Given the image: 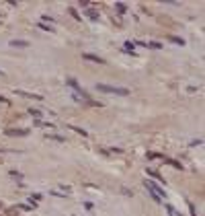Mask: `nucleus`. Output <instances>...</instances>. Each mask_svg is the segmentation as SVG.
I'll return each instance as SVG.
<instances>
[{
    "label": "nucleus",
    "instance_id": "1",
    "mask_svg": "<svg viewBox=\"0 0 205 216\" xmlns=\"http://www.w3.org/2000/svg\"><path fill=\"white\" fill-rule=\"evenodd\" d=\"M144 185L148 187V191H150V196L156 200V202H162V198H166V194H164V189L158 185V183H154V181H150V179H144Z\"/></svg>",
    "mask_w": 205,
    "mask_h": 216
},
{
    "label": "nucleus",
    "instance_id": "2",
    "mask_svg": "<svg viewBox=\"0 0 205 216\" xmlns=\"http://www.w3.org/2000/svg\"><path fill=\"white\" fill-rule=\"evenodd\" d=\"M96 88H99L101 93H111V95H129V91H127V88H123V86H111V85H96Z\"/></svg>",
    "mask_w": 205,
    "mask_h": 216
},
{
    "label": "nucleus",
    "instance_id": "3",
    "mask_svg": "<svg viewBox=\"0 0 205 216\" xmlns=\"http://www.w3.org/2000/svg\"><path fill=\"white\" fill-rule=\"evenodd\" d=\"M14 95H21V97H27V99H37V101H41V99H43L41 95H35V93H27V91H19V88L14 91Z\"/></svg>",
    "mask_w": 205,
    "mask_h": 216
},
{
    "label": "nucleus",
    "instance_id": "4",
    "mask_svg": "<svg viewBox=\"0 0 205 216\" xmlns=\"http://www.w3.org/2000/svg\"><path fill=\"white\" fill-rule=\"evenodd\" d=\"M8 45H10V47H29L31 43L27 41V39H10Z\"/></svg>",
    "mask_w": 205,
    "mask_h": 216
},
{
    "label": "nucleus",
    "instance_id": "5",
    "mask_svg": "<svg viewBox=\"0 0 205 216\" xmlns=\"http://www.w3.org/2000/svg\"><path fill=\"white\" fill-rule=\"evenodd\" d=\"M82 58L84 60H90V62H96V64H105V60L99 58V56H94V54H82Z\"/></svg>",
    "mask_w": 205,
    "mask_h": 216
},
{
    "label": "nucleus",
    "instance_id": "6",
    "mask_svg": "<svg viewBox=\"0 0 205 216\" xmlns=\"http://www.w3.org/2000/svg\"><path fill=\"white\" fill-rule=\"evenodd\" d=\"M4 134H6V136H27L29 130H6Z\"/></svg>",
    "mask_w": 205,
    "mask_h": 216
},
{
    "label": "nucleus",
    "instance_id": "7",
    "mask_svg": "<svg viewBox=\"0 0 205 216\" xmlns=\"http://www.w3.org/2000/svg\"><path fill=\"white\" fill-rule=\"evenodd\" d=\"M162 163H166V165H170V167H174V169H181V171H183V165H181L178 161H172V159H166V157H162Z\"/></svg>",
    "mask_w": 205,
    "mask_h": 216
},
{
    "label": "nucleus",
    "instance_id": "8",
    "mask_svg": "<svg viewBox=\"0 0 205 216\" xmlns=\"http://www.w3.org/2000/svg\"><path fill=\"white\" fill-rule=\"evenodd\" d=\"M86 17L92 19V21H96V19H99V10H94V8H86Z\"/></svg>",
    "mask_w": 205,
    "mask_h": 216
},
{
    "label": "nucleus",
    "instance_id": "9",
    "mask_svg": "<svg viewBox=\"0 0 205 216\" xmlns=\"http://www.w3.org/2000/svg\"><path fill=\"white\" fill-rule=\"evenodd\" d=\"M146 173H148L150 177H156L160 183H164V177H160V175H158V171H154V169H146Z\"/></svg>",
    "mask_w": 205,
    "mask_h": 216
},
{
    "label": "nucleus",
    "instance_id": "10",
    "mask_svg": "<svg viewBox=\"0 0 205 216\" xmlns=\"http://www.w3.org/2000/svg\"><path fill=\"white\" fill-rule=\"evenodd\" d=\"M29 115H33L35 120H41V115H43V111H41V109H33V107H31V109H29Z\"/></svg>",
    "mask_w": 205,
    "mask_h": 216
},
{
    "label": "nucleus",
    "instance_id": "11",
    "mask_svg": "<svg viewBox=\"0 0 205 216\" xmlns=\"http://www.w3.org/2000/svg\"><path fill=\"white\" fill-rule=\"evenodd\" d=\"M115 8H117L119 14H125V12H127V6H125L123 2H115Z\"/></svg>",
    "mask_w": 205,
    "mask_h": 216
},
{
    "label": "nucleus",
    "instance_id": "12",
    "mask_svg": "<svg viewBox=\"0 0 205 216\" xmlns=\"http://www.w3.org/2000/svg\"><path fill=\"white\" fill-rule=\"evenodd\" d=\"M49 140H55V142H66V138L64 136H58V134H45Z\"/></svg>",
    "mask_w": 205,
    "mask_h": 216
},
{
    "label": "nucleus",
    "instance_id": "13",
    "mask_svg": "<svg viewBox=\"0 0 205 216\" xmlns=\"http://www.w3.org/2000/svg\"><path fill=\"white\" fill-rule=\"evenodd\" d=\"M168 39L172 43H178V45H185V39L183 37H176V35H168Z\"/></svg>",
    "mask_w": 205,
    "mask_h": 216
},
{
    "label": "nucleus",
    "instance_id": "14",
    "mask_svg": "<svg viewBox=\"0 0 205 216\" xmlns=\"http://www.w3.org/2000/svg\"><path fill=\"white\" fill-rule=\"evenodd\" d=\"M146 47H152V49H162L164 45H162V43H158V41H148V43H146Z\"/></svg>",
    "mask_w": 205,
    "mask_h": 216
},
{
    "label": "nucleus",
    "instance_id": "15",
    "mask_svg": "<svg viewBox=\"0 0 205 216\" xmlns=\"http://www.w3.org/2000/svg\"><path fill=\"white\" fill-rule=\"evenodd\" d=\"M164 208L168 210V214H170V216H183V214H178V212H176V210H174V208H172L170 204H164Z\"/></svg>",
    "mask_w": 205,
    "mask_h": 216
},
{
    "label": "nucleus",
    "instance_id": "16",
    "mask_svg": "<svg viewBox=\"0 0 205 216\" xmlns=\"http://www.w3.org/2000/svg\"><path fill=\"white\" fill-rule=\"evenodd\" d=\"M68 128H70V130H74V132H76V134H82V136H84V138H86V136H88V132H86V130H82V128H76V126H68Z\"/></svg>",
    "mask_w": 205,
    "mask_h": 216
},
{
    "label": "nucleus",
    "instance_id": "17",
    "mask_svg": "<svg viewBox=\"0 0 205 216\" xmlns=\"http://www.w3.org/2000/svg\"><path fill=\"white\" fill-rule=\"evenodd\" d=\"M37 29H41V31H49V33H53V29H51L49 25H43V23H37Z\"/></svg>",
    "mask_w": 205,
    "mask_h": 216
},
{
    "label": "nucleus",
    "instance_id": "18",
    "mask_svg": "<svg viewBox=\"0 0 205 216\" xmlns=\"http://www.w3.org/2000/svg\"><path fill=\"white\" fill-rule=\"evenodd\" d=\"M8 175L14 177V179H23V173H19V171H8Z\"/></svg>",
    "mask_w": 205,
    "mask_h": 216
},
{
    "label": "nucleus",
    "instance_id": "19",
    "mask_svg": "<svg viewBox=\"0 0 205 216\" xmlns=\"http://www.w3.org/2000/svg\"><path fill=\"white\" fill-rule=\"evenodd\" d=\"M68 12H70V14H72V17H74V19H78V21H80V19H82L80 14H78V12H76V8H68Z\"/></svg>",
    "mask_w": 205,
    "mask_h": 216
},
{
    "label": "nucleus",
    "instance_id": "20",
    "mask_svg": "<svg viewBox=\"0 0 205 216\" xmlns=\"http://www.w3.org/2000/svg\"><path fill=\"white\" fill-rule=\"evenodd\" d=\"M19 210H27V212H29V210H35V208H33V206H29V204H21V206H19Z\"/></svg>",
    "mask_w": 205,
    "mask_h": 216
},
{
    "label": "nucleus",
    "instance_id": "21",
    "mask_svg": "<svg viewBox=\"0 0 205 216\" xmlns=\"http://www.w3.org/2000/svg\"><path fill=\"white\" fill-rule=\"evenodd\" d=\"M148 159H162V154H158V152H148Z\"/></svg>",
    "mask_w": 205,
    "mask_h": 216
},
{
    "label": "nucleus",
    "instance_id": "22",
    "mask_svg": "<svg viewBox=\"0 0 205 216\" xmlns=\"http://www.w3.org/2000/svg\"><path fill=\"white\" fill-rule=\"evenodd\" d=\"M49 196H55V198H66V194H60V191H49Z\"/></svg>",
    "mask_w": 205,
    "mask_h": 216
},
{
    "label": "nucleus",
    "instance_id": "23",
    "mask_svg": "<svg viewBox=\"0 0 205 216\" xmlns=\"http://www.w3.org/2000/svg\"><path fill=\"white\" fill-rule=\"evenodd\" d=\"M41 198H43V196H41V194H33V196H31V202H33V200H35V202H39Z\"/></svg>",
    "mask_w": 205,
    "mask_h": 216
},
{
    "label": "nucleus",
    "instance_id": "24",
    "mask_svg": "<svg viewBox=\"0 0 205 216\" xmlns=\"http://www.w3.org/2000/svg\"><path fill=\"white\" fill-rule=\"evenodd\" d=\"M187 204H189V210H191V216H197V212H195V206H193L191 202H187Z\"/></svg>",
    "mask_w": 205,
    "mask_h": 216
},
{
    "label": "nucleus",
    "instance_id": "25",
    "mask_svg": "<svg viewBox=\"0 0 205 216\" xmlns=\"http://www.w3.org/2000/svg\"><path fill=\"white\" fill-rule=\"evenodd\" d=\"M43 21H49V23H53V17H49V14H43Z\"/></svg>",
    "mask_w": 205,
    "mask_h": 216
},
{
    "label": "nucleus",
    "instance_id": "26",
    "mask_svg": "<svg viewBox=\"0 0 205 216\" xmlns=\"http://www.w3.org/2000/svg\"><path fill=\"white\" fill-rule=\"evenodd\" d=\"M84 208H86L88 212H92V204H90V202H86V204H84Z\"/></svg>",
    "mask_w": 205,
    "mask_h": 216
},
{
    "label": "nucleus",
    "instance_id": "27",
    "mask_svg": "<svg viewBox=\"0 0 205 216\" xmlns=\"http://www.w3.org/2000/svg\"><path fill=\"white\" fill-rule=\"evenodd\" d=\"M121 191H123V194H125V196H133V191H129V189H127V187H123Z\"/></svg>",
    "mask_w": 205,
    "mask_h": 216
},
{
    "label": "nucleus",
    "instance_id": "28",
    "mask_svg": "<svg viewBox=\"0 0 205 216\" xmlns=\"http://www.w3.org/2000/svg\"><path fill=\"white\" fill-rule=\"evenodd\" d=\"M0 101H2V103H8V99H4V97H0Z\"/></svg>",
    "mask_w": 205,
    "mask_h": 216
},
{
    "label": "nucleus",
    "instance_id": "29",
    "mask_svg": "<svg viewBox=\"0 0 205 216\" xmlns=\"http://www.w3.org/2000/svg\"><path fill=\"white\" fill-rule=\"evenodd\" d=\"M0 76H4V70H0Z\"/></svg>",
    "mask_w": 205,
    "mask_h": 216
},
{
    "label": "nucleus",
    "instance_id": "30",
    "mask_svg": "<svg viewBox=\"0 0 205 216\" xmlns=\"http://www.w3.org/2000/svg\"><path fill=\"white\" fill-rule=\"evenodd\" d=\"M0 206H2V202H0Z\"/></svg>",
    "mask_w": 205,
    "mask_h": 216
}]
</instances>
